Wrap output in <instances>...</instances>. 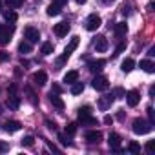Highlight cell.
Returning a JSON list of instances; mask_svg holds the SVG:
<instances>
[{
    "label": "cell",
    "instance_id": "obj_4",
    "mask_svg": "<svg viewBox=\"0 0 155 155\" xmlns=\"http://www.w3.org/2000/svg\"><path fill=\"white\" fill-rule=\"evenodd\" d=\"M24 37L28 38V42L35 44V42H38V38H40V33H38V29H37V28H33V26H28V28L24 29Z\"/></svg>",
    "mask_w": 155,
    "mask_h": 155
},
{
    "label": "cell",
    "instance_id": "obj_10",
    "mask_svg": "<svg viewBox=\"0 0 155 155\" xmlns=\"http://www.w3.org/2000/svg\"><path fill=\"white\" fill-rule=\"evenodd\" d=\"M77 46H79V37L75 35V37H73V38L69 40V44L66 46V49H64V55H62V58H69V55H71V53H73V51L77 49Z\"/></svg>",
    "mask_w": 155,
    "mask_h": 155
},
{
    "label": "cell",
    "instance_id": "obj_22",
    "mask_svg": "<svg viewBox=\"0 0 155 155\" xmlns=\"http://www.w3.org/2000/svg\"><path fill=\"white\" fill-rule=\"evenodd\" d=\"M4 18L8 24H15L18 20V15L15 13V9H9V11H4Z\"/></svg>",
    "mask_w": 155,
    "mask_h": 155
},
{
    "label": "cell",
    "instance_id": "obj_3",
    "mask_svg": "<svg viewBox=\"0 0 155 155\" xmlns=\"http://www.w3.org/2000/svg\"><path fill=\"white\" fill-rule=\"evenodd\" d=\"M101 24H102L101 17H99L97 13H93V15H90L88 20H86V29H88V31H97V29L101 28Z\"/></svg>",
    "mask_w": 155,
    "mask_h": 155
},
{
    "label": "cell",
    "instance_id": "obj_14",
    "mask_svg": "<svg viewBox=\"0 0 155 155\" xmlns=\"http://www.w3.org/2000/svg\"><path fill=\"white\" fill-rule=\"evenodd\" d=\"M106 66V60H102V58H97V60H90V64H88V68H90V71L91 73H99V71H102V68Z\"/></svg>",
    "mask_w": 155,
    "mask_h": 155
},
{
    "label": "cell",
    "instance_id": "obj_34",
    "mask_svg": "<svg viewBox=\"0 0 155 155\" xmlns=\"http://www.w3.org/2000/svg\"><path fill=\"white\" fill-rule=\"evenodd\" d=\"M6 151H9V144L0 140V153H6Z\"/></svg>",
    "mask_w": 155,
    "mask_h": 155
},
{
    "label": "cell",
    "instance_id": "obj_24",
    "mask_svg": "<svg viewBox=\"0 0 155 155\" xmlns=\"http://www.w3.org/2000/svg\"><path fill=\"white\" fill-rule=\"evenodd\" d=\"M31 42H28V40H22L20 44H18V53H22V55H26V53H31Z\"/></svg>",
    "mask_w": 155,
    "mask_h": 155
},
{
    "label": "cell",
    "instance_id": "obj_9",
    "mask_svg": "<svg viewBox=\"0 0 155 155\" xmlns=\"http://www.w3.org/2000/svg\"><path fill=\"white\" fill-rule=\"evenodd\" d=\"M79 122L82 126H95L97 124V119L91 113H79Z\"/></svg>",
    "mask_w": 155,
    "mask_h": 155
},
{
    "label": "cell",
    "instance_id": "obj_27",
    "mask_svg": "<svg viewBox=\"0 0 155 155\" xmlns=\"http://www.w3.org/2000/svg\"><path fill=\"white\" fill-rule=\"evenodd\" d=\"M24 91L28 93V99H29V102H31L33 106H37V104H38V101H37V95L33 93V90H31L29 86H26V88H24Z\"/></svg>",
    "mask_w": 155,
    "mask_h": 155
},
{
    "label": "cell",
    "instance_id": "obj_45",
    "mask_svg": "<svg viewBox=\"0 0 155 155\" xmlns=\"http://www.w3.org/2000/svg\"><path fill=\"white\" fill-rule=\"evenodd\" d=\"M115 95H117V97H120V95H124V91H122L120 88H117V90H115Z\"/></svg>",
    "mask_w": 155,
    "mask_h": 155
},
{
    "label": "cell",
    "instance_id": "obj_21",
    "mask_svg": "<svg viewBox=\"0 0 155 155\" xmlns=\"http://www.w3.org/2000/svg\"><path fill=\"white\" fill-rule=\"evenodd\" d=\"M133 68H135V60H133V58H124L122 64H120V69H122L124 73H130Z\"/></svg>",
    "mask_w": 155,
    "mask_h": 155
},
{
    "label": "cell",
    "instance_id": "obj_16",
    "mask_svg": "<svg viewBox=\"0 0 155 155\" xmlns=\"http://www.w3.org/2000/svg\"><path fill=\"white\" fill-rule=\"evenodd\" d=\"M95 49H97L99 53H104V51L108 49V38H106L104 35H99V37H97V40H95Z\"/></svg>",
    "mask_w": 155,
    "mask_h": 155
},
{
    "label": "cell",
    "instance_id": "obj_35",
    "mask_svg": "<svg viewBox=\"0 0 155 155\" xmlns=\"http://www.w3.org/2000/svg\"><path fill=\"white\" fill-rule=\"evenodd\" d=\"M148 115H150V122L155 124V111H153V108H148Z\"/></svg>",
    "mask_w": 155,
    "mask_h": 155
},
{
    "label": "cell",
    "instance_id": "obj_41",
    "mask_svg": "<svg viewBox=\"0 0 155 155\" xmlns=\"http://www.w3.org/2000/svg\"><path fill=\"white\" fill-rule=\"evenodd\" d=\"M51 93H60V86H58V84H53V90H51Z\"/></svg>",
    "mask_w": 155,
    "mask_h": 155
},
{
    "label": "cell",
    "instance_id": "obj_29",
    "mask_svg": "<svg viewBox=\"0 0 155 155\" xmlns=\"http://www.w3.org/2000/svg\"><path fill=\"white\" fill-rule=\"evenodd\" d=\"M40 51H42L44 55H51V53H53V44H51V42H44L42 48H40Z\"/></svg>",
    "mask_w": 155,
    "mask_h": 155
},
{
    "label": "cell",
    "instance_id": "obj_6",
    "mask_svg": "<svg viewBox=\"0 0 155 155\" xmlns=\"http://www.w3.org/2000/svg\"><path fill=\"white\" fill-rule=\"evenodd\" d=\"M124 97H126V102H128V106H130V108H135V106L140 102V95H139V91H137V90L128 91Z\"/></svg>",
    "mask_w": 155,
    "mask_h": 155
},
{
    "label": "cell",
    "instance_id": "obj_33",
    "mask_svg": "<svg viewBox=\"0 0 155 155\" xmlns=\"http://www.w3.org/2000/svg\"><path fill=\"white\" fill-rule=\"evenodd\" d=\"M144 148H146V151H148V153H153V151H155V140H148Z\"/></svg>",
    "mask_w": 155,
    "mask_h": 155
},
{
    "label": "cell",
    "instance_id": "obj_12",
    "mask_svg": "<svg viewBox=\"0 0 155 155\" xmlns=\"http://www.w3.org/2000/svg\"><path fill=\"white\" fill-rule=\"evenodd\" d=\"M20 102H22V101H20V97H18V95L9 93V97H8V102H6V104H8V108H9V110L17 111V110L20 108Z\"/></svg>",
    "mask_w": 155,
    "mask_h": 155
},
{
    "label": "cell",
    "instance_id": "obj_28",
    "mask_svg": "<svg viewBox=\"0 0 155 155\" xmlns=\"http://www.w3.org/2000/svg\"><path fill=\"white\" fill-rule=\"evenodd\" d=\"M6 4H8L9 9H18V8L24 6V0H6Z\"/></svg>",
    "mask_w": 155,
    "mask_h": 155
},
{
    "label": "cell",
    "instance_id": "obj_19",
    "mask_svg": "<svg viewBox=\"0 0 155 155\" xmlns=\"http://www.w3.org/2000/svg\"><path fill=\"white\" fill-rule=\"evenodd\" d=\"M22 128V124L18 122V120H8L6 124H4V130L8 131V133H15V131H18Z\"/></svg>",
    "mask_w": 155,
    "mask_h": 155
},
{
    "label": "cell",
    "instance_id": "obj_48",
    "mask_svg": "<svg viewBox=\"0 0 155 155\" xmlns=\"http://www.w3.org/2000/svg\"><path fill=\"white\" fill-rule=\"evenodd\" d=\"M102 2L104 4H110V2H115V0H102Z\"/></svg>",
    "mask_w": 155,
    "mask_h": 155
},
{
    "label": "cell",
    "instance_id": "obj_7",
    "mask_svg": "<svg viewBox=\"0 0 155 155\" xmlns=\"http://www.w3.org/2000/svg\"><path fill=\"white\" fill-rule=\"evenodd\" d=\"M108 144H110V148L113 150V151H122V148H120V135H117V133H110V137H108Z\"/></svg>",
    "mask_w": 155,
    "mask_h": 155
},
{
    "label": "cell",
    "instance_id": "obj_20",
    "mask_svg": "<svg viewBox=\"0 0 155 155\" xmlns=\"http://www.w3.org/2000/svg\"><path fill=\"white\" fill-rule=\"evenodd\" d=\"M79 81V71H68L66 75H64V82L66 84H73V82H77Z\"/></svg>",
    "mask_w": 155,
    "mask_h": 155
},
{
    "label": "cell",
    "instance_id": "obj_47",
    "mask_svg": "<svg viewBox=\"0 0 155 155\" xmlns=\"http://www.w3.org/2000/svg\"><path fill=\"white\" fill-rule=\"evenodd\" d=\"M86 2H88V0H77V4H81V6H82V4H86Z\"/></svg>",
    "mask_w": 155,
    "mask_h": 155
},
{
    "label": "cell",
    "instance_id": "obj_36",
    "mask_svg": "<svg viewBox=\"0 0 155 155\" xmlns=\"http://www.w3.org/2000/svg\"><path fill=\"white\" fill-rule=\"evenodd\" d=\"M120 13H122V15H130V4H124V6L120 8Z\"/></svg>",
    "mask_w": 155,
    "mask_h": 155
},
{
    "label": "cell",
    "instance_id": "obj_17",
    "mask_svg": "<svg viewBox=\"0 0 155 155\" xmlns=\"http://www.w3.org/2000/svg\"><path fill=\"white\" fill-rule=\"evenodd\" d=\"M49 102H51V106H53V108H57L58 111H62V110H64V101L58 97V93H49Z\"/></svg>",
    "mask_w": 155,
    "mask_h": 155
},
{
    "label": "cell",
    "instance_id": "obj_40",
    "mask_svg": "<svg viewBox=\"0 0 155 155\" xmlns=\"http://www.w3.org/2000/svg\"><path fill=\"white\" fill-rule=\"evenodd\" d=\"M79 113H91V106H84V108H81Z\"/></svg>",
    "mask_w": 155,
    "mask_h": 155
},
{
    "label": "cell",
    "instance_id": "obj_30",
    "mask_svg": "<svg viewBox=\"0 0 155 155\" xmlns=\"http://www.w3.org/2000/svg\"><path fill=\"white\" fill-rule=\"evenodd\" d=\"M128 151H131V153H140V144L135 142V140H131V142L128 144Z\"/></svg>",
    "mask_w": 155,
    "mask_h": 155
},
{
    "label": "cell",
    "instance_id": "obj_32",
    "mask_svg": "<svg viewBox=\"0 0 155 155\" xmlns=\"http://www.w3.org/2000/svg\"><path fill=\"white\" fill-rule=\"evenodd\" d=\"M20 142H22V146H33V142H35V139H33L31 135H26V137H24V139H22Z\"/></svg>",
    "mask_w": 155,
    "mask_h": 155
},
{
    "label": "cell",
    "instance_id": "obj_31",
    "mask_svg": "<svg viewBox=\"0 0 155 155\" xmlns=\"http://www.w3.org/2000/svg\"><path fill=\"white\" fill-rule=\"evenodd\" d=\"M75 133H77V124H75V122H69V124L66 126V135L71 137V135H75Z\"/></svg>",
    "mask_w": 155,
    "mask_h": 155
},
{
    "label": "cell",
    "instance_id": "obj_44",
    "mask_svg": "<svg viewBox=\"0 0 155 155\" xmlns=\"http://www.w3.org/2000/svg\"><path fill=\"white\" fill-rule=\"evenodd\" d=\"M53 2H55V4H58V6H64L68 0H53Z\"/></svg>",
    "mask_w": 155,
    "mask_h": 155
},
{
    "label": "cell",
    "instance_id": "obj_46",
    "mask_svg": "<svg viewBox=\"0 0 155 155\" xmlns=\"http://www.w3.org/2000/svg\"><path fill=\"white\" fill-rule=\"evenodd\" d=\"M15 91H17V84H13V86L9 88V93H15Z\"/></svg>",
    "mask_w": 155,
    "mask_h": 155
},
{
    "label": "cell",
    "instance_id": "obj_25",
    "mask_svg": "<svg viewBox=\"0 0 155 155\" xmlns=\"http://www.w3.org/2000/svg\"><path fill=\"white\" fill-rule=\"evenodd\" d=\"M140 69H144L146 73H153L155 71V64L151 60H140Z\"/></svg>",
    "mask_w": 155,
    "mask_h": 155
},
{
    "label": "cell",
    "instance_id": "obj_1",
    "mask_svg": "<svg viewBox=\"0 0 155 155\" xmlns=\"http://www.w3.org/2000/svg\"><path fill=\"white\" fill-rule=\"evenodd\" d=\"M153 130V124L150 120H144V119H135L133 120V133L137 135H146Z\"/></svg>",
    "mask_w": 155,
    "mask_h": 155
},
{
    "label": "cell",
    "instance_id": "obj_15",
    "mask_svg": "<svg viewBox=\"0 0 155 155\" xmlns=\"http://www.w3.org/2000/svg\"><path fill=\"white\" fill-rule=\"evenodd\" d=\"M33 82H35L37 86H46V82H48L46 71H35V73H33Z\"/></svg>",
    "mask_w": 155,
    "mask_h": 155
},
{
    "label": "cell",
    "instance_id": "obj_2",
    "mask_svg": "<svg viewBox=\"0 0 155 155\" xmlns=\"http://www.w3.org/2000/svg\"><path fill=\"white\" fill-rule=\"evenodd\" d=\"M91 86L97 91H106L110 88V81H108V77H104V75H97L95 79L91 81Z\"/></svg>",
    "mask_w": 155,
    "mask_h": 155
},
{
    "label": "cell",
    "instance_id": "obj_23",
    "mask_svg": "<svg viewBox=\"0 0 155 155\" xmlns=\"http://www.w3.org/2000/svg\"><path fill=\"white\" fill-rule=\"evenodd\" d=\"M60 8H62V6H58V4H55V2H53V4H49V6H48L46 13H48L49 17H57V15H60Z\"/></svg>",
    "mask_w": 155,
    "mask_h": 155
},
{
    "label": "cell",
    "instance_id": "obj_49",
    "mask_svg": "<svg viewBox=\"0 0 155 155\" xmlns=\"http://www.w3.org/2000/svg\"><path fill=\"white\" fill-rule=\"evenodd\" d=\"M0 9H2V0H0Z\"/></svg>",
    "mask_w": 155,
    "mask_h": 155
},
{
    "label": "cell",
    "instance_id": "obj_8",
    "mask_svg": "<svg viewBox=\"0 0 155 155\" xmlns=\"http://www.w3.org/2000/svg\"><path fill=\"white\" fill-rule=\"evenodd\" d=\"M13 26L11 28H4L2 26V29H0V44H2V46H6L9 40H11V35H13Z\"/></svg>",
    "mask_w": 155,
    "mask_h": 155
},
{
    "label": "cell",
    "instance_id": "obj_39",
    "mask_svg": "<svg viewBox=\"0 0 155 155\" xmlns=\"http://www.w3.org/2000/svg\"><path fill=\"white\" fill-rule=\"evenodd\" d=\"M124 49H126V44L122 42V44H119V46H117V53H115V55H119V53H122Z\"/></svg>",
    "mask_w": 155,
    "mask_h": 155
},
{
    "label": "cell",
    "instance_id": "obj_13",
    "mask_svg": "<svg viewBox=\"0 0 155 155\" xmlns=\"http://www.w3.org/2000/svg\"><path fill=\"white\" fill-rule=\"evenodd\" d=\"M84 139H86L90 144H95V142H99V140L102 139V133H101L99 130H90V131H86Z\"/></svg>",
    "mask_w": 155,
    "mask_h": 155
},
{
    "label": "cell",
    "instance_id": "obj_42",
    "mask_svg": "<svg viewBox=\"0 0 155 155\" xmlns=\"http://www.w3.org/2000/svg\"><path fill=\"white\" fill-rule=\"evenodd\" d=\"M58 140H60L62 144H68V140H66V135H62V133L58 135Z\"/></svg>",
    "mask_w": 155,
    "mask_h": 155
},
{
    "label": "cell",
    "instance_id": "obj_43",
    "mask_svg": "<svg viewBox=\"0 0 155 155\" xmlns=\"http://www.w3.org/2000/svg\"><path fill=\"white\" fill-rule=\"evenodd\" d=\"M104 122H106V124H111V122H113V119H111L110 115H106V117H104Z\"/></svg>",
    "mask_w": 155,
    "mask_h": 155
},
{
    "label": "cell",
    "instance_id": "obj_38",
    "mask_svg": "<svg viewBox=\"0 0 155 155\" xmlns=\"http://www.w3.org/2000/svg\"><path fill=\"white\" fill-rule=\"evenodd\" d=\"M9 58V53H6V51H0V62H6Z\"/></svg>",
    "mask_w": 155,
    "mask_h": 155
},
{
    "label": "cell",
    "instance_id": "obj_26",
    "mask_svg": "<svg viewBox=\"0 0 155 155\" xmlns=\"http://www.w3.org/2000/svg\"><path fill=\"white\" fill-rule=\"evenodd\" d=\"M82 91H84V84H82V82L77 81V82L71 84V95H81Z\"/></svg>",
    "mask_w": 155,
    "mask_h": 155
},
{
    "label": "cell",
    "instance_id": "obj_18",
    "mask_svg": "<svg viewBox=\"0 0 155 155\" xmlns=\"http://www.w3.org/2000/svg\"><path fill=\"white\" fill-rule=\"evenodd\" d=\"M113 31H115V37H117V38H122V37L128 33V24H126V22H117L115 28H113Z\"/></svg>",
    "mask_w": 155,
    "mask_h": 155
},
{
    "label": "cell",
    "instance_id": "obj_11",
    "mask_svg": "<svg viewBox=\"0 0 155 155\" xmlns=\"http://www.w3.org/2000/svg\"><path fill=\"white\" fill-rule=\"evenodd\" d=\"M68 31H69V24H68V22H58V24H55V28H53V33H55L57 37H66Z\"/></svg>",
    "mask_w": 155,
    "mask_h": 155
},
{
    "label": "cell",
    "instance_id": "obj_5",
    "mask_svg": "<svg viewBox=\"0 0 155 155\" xmlns=\"http://www.w3.org/2000/svg\"><path fill=\"white\" fill-rule=\"evenodd\" d=\"M113 101H115V95L111 93V95H102L101 99H99V102H97V106H99V110H102V111H106L108 108H111V104H113Z\"/></svg>",
    "mask_w": 155,
    "mask_h": 155
},
{
    "label": "cell",
    "instance_id": "obj_37",
    "mask_svg": "<svg viewBox=\"0 0 155 155\" xmlns=\"http://www.w3.org/2000/svg\"><path fill=\"white\" fill-rule=\"evenodd\" d=\"M46 124H48V128H49V130H53V131H57V124H55V122H51L49 119H46Z\"/></svg>",
    "mask_w": 155,
    "mask_h": 155
}]
</instances>
